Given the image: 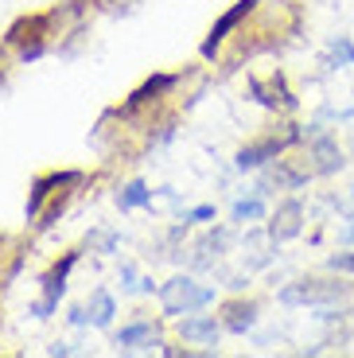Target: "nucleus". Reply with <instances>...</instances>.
Listing matches in <instances>:
<instances>
[{
    "instance_id": "f03ea898",
    "label": "nucleus",
    "mask_w": 354,
    "mask_h": 358,
    "mask_svg": "<svg viewBox=\"0 0 354 358\" xmlns=\"http://www.w3.org/2000/svg\"><path fill=\"white\" fill-rule=\"evenodd\" d=\"M304 129L300 125H284V133H269L261 136V141L253 144H241L238 152H234V171H261L265 164L281 160L288 148H296V144H304Z\"/></svg>"
},
{
    "instance_id": "cd10ccee",
    "label": "nucleus",
    "mask_w": 354,
    "mask_h": 358,
    "mask_svg": "<svg viewBox=\"0 0 354 358\" xmlns=\"http://www.w3.org/2000/svg\"><path fill=\"white\" fill-rule=\"evenodd\" d=\"M66 320H71V327H94V323H90V312L86 308H71V312H66Z\"/></svg>"
},
{
    "instance_id": "5701e85b",
    "label": "nucleus",
    "mask_w": 354,
    "mask_h": 358,
    "mask_svg": "<svg viewBox=\"0 0 354 358\" xmlns=\"http://www.w3.org/2000/svg\"><path fill=\"white\" fill-rule=\"evenodd\" d=\"M214 218H218L214 203H199V206H191V210H179V222H187V226H206V222H214Z\"/></svg>"
},
{
    "instance_id": "f3484780",
    "label": "nucleus",
    "mask_w": 354,
    "mask_h": 358,
    "mask_svg": "<svg viewBox=\"0 0 354 358\" xmlns=\"http://www.w3.org/2000/svg\"><path fill=\"white\" fill-rule=\"evenodd\" d=\"M86 312H90V323H94L98 331H113L117 300H113V292H109L106 285H98L94 292H90V300H86Z\"/></svg>"
},
{
    "instance_id": "9b49d317",
    "label": "nucleus",
    "mask_w": 354,
    "mask_h": 358,
    "mask_svg": "<svg viewBox=\"0 0 354 358\" xmlns=\"http://www.w3.org/2000/svg\"><path fill=\"white\" fill-rule=\"evenodd\" d=\"M304 218H308V210H304V203L296 195L281 199L273 210V222H269V242L281 245V242H292V238H300L304 234Z\"/></svg>"
},
{
    "instance_id": "39448f33",
    "label": "nucleus",
    "mask_w": 354,
    "mask_h": 358,
    "mask_svg": "<svg viewBox=\"0 0 354 358\" xmlns=\"http://www.w3.org/2000/svg\"><path fill=\"white\" fill-rule=\"evenodd\" d=\"M304 144H308V168H311V176H339V171L346 168V156H343V148H339V136L331 133L323 121H311L308 129H304Z\"/></svg>"
},
{
    "instance_id": "4be33fe9",
    "label": "nucleus",
    "mask_w": 354,
    "mask_h": 358,
    "mask_svg": "<svg viewBox=\"0 0 354 358\" xmlns=\"http://www.w3.org/2000/svg\"><path fill=\"white\" fill-rule=\"evenodd\" d=\"M71 195H74V187L59 191V195H55L51 203H47L43 210H39V218H36V230H51V226L62 218V210H66V203H71Z\"/></svg>"
},
{
    "instance_id": "a211bd4d",
    "label": "nucleus",
    "mask_w": 354,
    "mask_h": 358,
    "mask_svg": "<svg viewBox=\"0 0 354 358\" xmlns=\"http://www.w3.org/2000/svg\"><path fill=\"white\" fill-rule=\"evenodd\" d=\"M152 199H156V191H152L144 179H129V183L117 191V210H121V215H129V210H152Z\"/></svg>"
},
{
    "instance_id": "4468645a",
    "label": "nucleus",
    "mask_w": 354,
    "mask_h": 358,
    "mask_svg": "<svg viewBox=\"0 0 354 358\" xmlns=\"http://www.w3.org/2000/svg\"><path fill=\"white\" fill-rule=\"evenodd\" d=\"M222 331H226V327H222L218 315H203V312L179 315V339H183V343H199V347H218Z\"/></svg>"
},
{
    "instance_id": "423d86ee",
    "label": "nucleus",
    "mask_w": 354,
    "mask_h": 358,
    "mask_svg": "<svg viewBox=\"0 0 354 358\" xmlns=\"http://www.w3.org/2000/svg\"><path fill=\"white\" fill-rule=\"evenodd\" d=\"M82 179H86V171H82V168H66V171H47V176H36V179H31V191H27L24 218H27V222H36L39 210H43V206L51 203L59 191L82 187Z\"/></svg>"
},
{
    "instance_id": "dca6fc26",
    "label": "nucleus",
    "mask_w": 354,
    "mask_h": 358,
    "mask_svg": "<svg viewBox=\"0 0 354 358\" xmlns=\"http://www.w3.org/2000/svg\"><path fill=\"white\" fill-rule=\"evenodd\" d=\"M226 245H230V230H226V226H214L206 238H199V242L191 245V265L195 268H214V261L226 253Z\"/></svg>"
},
{
    "instance_id": "f257e3e1",
    "label": "nucleus",
    "mask_w": 354,
    "mask_h": 358,
    "mask_svg": "<svg viewBox=\"0 0 354 358\" xmlns=\"http://www.w3.org/2000/svg\"><path fill=\"white\" fill-rule=\"evenodd\" d=\"M354 296V285L346 273H335V277H300L292 285H284L276 292L284 308H327V304H346Z\"/></svg>"
},
{
    "instance_id": "72a5a7b5",
    "label": "nucleus",
    "mask_w": 354,
    "mask_h": 358,
    "mask_svg": "<svg viewBox=\"0 0 354 358\" xmlns=\"http://www.w3.org/2000/svg\"><path fill=\"white\" fill-rule=\"evenodd\" d=\"M351 320H354V312H351Z\"/></svg>"
},
{
    "instance_id": "7ed1b4c3",
    "label": "nucleus",
    "mask_w": 354,
    "mask_h": 358,
    "mask_svg": "<svg viewBox=\"0 0 354 358\" xmlns=\"http://www.w3.org/2000/svg\"><path fill=\"white\" fill-rule=\"evenodd\" d=\"M160 308L164 315H191V312H206L214 304V285H199L195 277H171L168 285H160Z\"/></svg>"
},
{
    "instance_id": "412c9836",
    "label": "nucleus",
    "mask_w": 354,
    "mask_h": 358,
    "mask_svg": "<svg viewBox=\"0 0 354 358\" xmlns=\"http://www.w3.org/2000/svg\"><path fill=\"white\" fill-rule=\"evenodd\" d=\"M86 250L98 253V257L117 253L121 250V230H113V226H94V230L86 234Z\"/></svg>"
},
{
    "instance_id": "6ab92c4d",
    "label": "nucleus",
    "mask_w": 354,
    "mask_h": 358,
    "mask_svg": "<svg viewBox=\"0 0 354 358\" xmlns=\"http://www.w3.org/2000/svg\"><path fill=\"white\" fill-rule=\"evenodd\" d=\"M261 218H269V203L261 191H249V195L234 199L230 206V222L234 226H246V222H261Z\"/></svg>"
},
{
    "instance_id": "b1692460",
    "label": "nucleus",
    "mask_w": 354,
    "mask_h": 358,
    "mask_svg": "<svg viewBox=\"0 0 354 358\" xmlns=\"http://www.w3.org/2000/svg\"><path fill=\"white\" fill-rule=\"evenodd\" d=\"M327 273H346V277H354V250L331 253V257H327Z\"/></svg>"
},
{
    "instance_id": "7c9ffc66",
    "label": "nucleus",
    "mask_w": 354,
    "mask_h": 358,
    "mask_svg": "<svg viewBox=\"0 0 354 358\" xmlns=\"http://www.w3.org/2000/svg\"><path fill=\"white\" fill-rule=\"evenodd\" d=\"M4 242H12V238H8V234H0V245H4Z\"/></svg>"
},
{
    "instance_id": "c85d7f7f",
    "label": "nucleus",
    "mask_w": 354,
    "mask_h": 358,
    "mask_svg": "<svg viewBox=\"0 0 354 358\" xmlns=\"http://www.w3.org/2000/svg\"><path fill=\"white\" fill-rule=\"evenodd\" d=\"M47 355H51V358H71V355H78V347H71V343H51Z\"/></svg>"
},
{
    "instance_id": "473e14b6",
    "label": "nucleus",
    "mask_w": 354,
    "mask_h": 358,
    "mask_svg": "<svg viewBox=\"0 0 354 358\" xmlns=\"http://www.w3.org/2000/svg\"><path fill=\"white\" fill-rule=\"evenodd\" d=\"M351 156H354V144H351Z\"/></svg>"
},
{
    "instance_id": "393cba45",
    "label": "nucleus",
    "mask_w": 354,
    "mask_h": 358,
    "mask_svg": "<svg viewBox=\"0 0 354 358\" xmlns=\"http://www.w3.org/2000/svg\"><path fill=\"white\" fill-rule=\"evenodd\" d=\"M339 250H354V215L339 222Z\"/></svg>"
},
{
    "instance_id": "6e6552de",
    "label": "nucleus",
    "mask_w": 354,
    "mask_h": 358,
    "mask_svg": "<svg viewBox=\"0 0 354 358\" xmlns=\"http://www.w3.org/2000/svg\"><path fill=\"white\" fill-rule=\"evenodd\" d=\"M113 347H117V355H148V350H160L164 347V339H160V320H152V315L129 320L121 331H113Z\"/></svg>"
},
{
    "instance_id": "9d476101",
    "label": "nucleus",
    "mask_w": 354,
    "mask_h": 358,
    "mask_svg": "<svg viewBox=\"0 0 354 358\" xmlns=\"http://www.w3.org/2000/svg\"><path fill=\"white\" fill-rule=\"evenodd\" d=\"M183 82V74H168V71H160V74H148V78L141 82V86L129 94V101H125L121 109H117V117H133V113H141L144 106H156L164 94H171V90Z\"/></svg>"
},
{
    "instance_id": "a878e982",
    "label": "nucleus",
    "mask_w": 354,
    "mask_h": 358,
    "mask_svg": "<svg viewBox=\"0 0 354 358\" xmlns=\"http://www.w3.org/2000/svg\"><path fill=\"white\" fill-rule=\"evenodd\" d=\"M47 51H51V43H27V47H20V63H36Z\"/></svg>"
},
{
    "instance_id": "f8f14e48",
    "label": "nucleus",
    "mask_w": 354,
    "mask_h": 358,
    "mask_svg": "<svg viewBox=\"0 0 354 358\" xmlns=\"http://www.w3.org/2000/svg\"><path fill=\"white\" fill-rule=\"evenodd\" d=\"M51 24H55V16L51 12H36V16H20L16 24L4 31V43L8 47H27V43H51Z\"/></svg>"
},
{
    "instance_id": "c756f323",
    "label": "nucleus",
    "mask_w": 354,
    "mask_h": 358,
    "mask_svg": "<svg viewBox=\"0 0 354 358\" xmlns=\"http://www.w3.org/2000/svg\"><path fill=\"white\" fill-rule=\"evenodd\" d=\"M152 292H160L152 277H141V280H136V296H152Z\"/></svg>"
},
{
    "instance_id": "1a4fd4ad",
    "label": "nucleus",
    "mask_w": 354,
    "mask_h": 358,
    "mask_svg": "<svg viewBox=\"0 0 354 358\" xmlns=\"http://www.w3.org/2000/svg\"><path fill=\"white\" fill-rule=\"evenodd\" d=\"M311 179V168H292V160H273L261 168V176H257V187L261 195H273V191H300L308 187Z\"/></svg>"
},
{
    "instance_id": "20e7f679",
    "label": "nucleus",
    "mask_w": 354,
    "mask_h": 358,
    "mask_svg": "<svg viewBox=\"0 0 354 358\" xmlns=\"http://www.w3.org/2000/svg\"><path fill=\"white\" fill-rule=\"evenodd\" d=\"M78 257H82V250H66L51 268H47L43 277H39V288H43V296H39L36 304H27V315H36V320H51V315L59 312V300L66 296V280H71V273H74V265H78Z\"/></svg>"
},
{
    "instance_id": "bb28decb",
    "label": "nucleus",
    "mask_w": 354,
    "mask_h": 358,
    "mask_svg": "<svg viewBox=\"0 0 354 358\" xmlns=\"http://www.w3.org/2000/svg\"><path fill=\"white\" fill-rule=\"evenodd\" d=\"M136 280H141L136 277V265H121V288L125 292H136Z\"/></svg>"
},
{
    "instance_id": "aec40b11",
    "label": "nucleus",
    "mask_w": 354,
    "mask_h": 358,
    "mask_svg": "<svg viewBox=\"0 0 354 358\" xmlns=\"http://www.w3.org/2000/svg\"><path fill=\"white\" fill-rule=\"evenodd\" d=\"M323 66L327 71H346L354 66V36H331L323 47Z\"/></svg>"
},
{
    "instance_id": "2f4dec72",
    "label": "nucleus",
    "mask_w": 354,
    "mask_h": 358,
    "mask_svg": "<svg viewBox=\"0 0 354 358\" xmlns=\"http://www.w3.org/2000/svg\"><path fill=\"white\" fill-rule=\"evenodd\" d=\"M351 203H354V187H351Z\"/></svg>"
},
{
    "instance_id": "ddd939ff",
    "label": "nucleus",
    "mask_w": 354,
    "mask_h": 358,
    "mask_svg": "<svg viewBox=\"0 0 354 358\" xmlns=\"http://www.w3.org/2000/svg\"><path fill=\"white\" fill-rule=\"evenodd\" d=\"M218 320L230 335H249L257 323H261V308H257V300L234 296V300H226V304L218 308Z\"/></svg>"
},
{
    "instance_id": "0eeeda50",
    "label": "nucleus",
    "mask_w": 354,
    "mask_h": 358,
    "mask_svg": "<svg viewBox=\"0 0 354 358\" xmlns=\"http://www.w3.org/2000/svg\"><path fill=\"white\" fill-rule=\"evenodd\" d=\"M257 8H261V0H234V8H226L218 20H214L211 31H206V39L199 43V55H203L206 63H214V59H218L222 43H226V39H230L234 31H238V27L246 24V20L253 16Z\"/></svg>"
},
{
    "instance_id": "2eb2a0df",
    "label": "nucleus",
    "mask_w": 354,
    "mask_h": 358,
    "mask_svg": "<svg viewBox=\"0 0 354 358\" xmlns=\"http://www.w3.org/2000/svg\"><path fill=\"white\" fill-rule=\"evenodd\" d=\"M249 98H253L257 106H265V109H288V113L296 109V98L284 90L281 74H273V82H269V86L261 78H249Z\"/></svg>"
}]
</instances>
